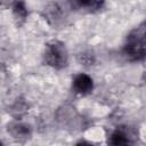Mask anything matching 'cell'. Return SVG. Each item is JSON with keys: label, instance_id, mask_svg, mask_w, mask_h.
Masks as SVG:
<instances>
[{"label": "cell", "instance_id": "5", "mask_svg": "<svg viewBox=\"0 0 146 146\" xmlns=\"http://www.w3.org/2000/svg\"><path fill=\"white\" fill-rule=\"evenodd\" d=\"M8 132L13 136L14 139L22 141V140H26L31 137L32 130H31V127L26 123L13 122V123L8 124Z\"/></svg>", "mask_w": 146, "mask_h": 146}, {"label": "cell", "instance_id": "4", "mask_svg": "<svg viewBox=\"0 0 146 146\" xmlns=\"http://www.w3.org/2000/svg\"><path fill=\"white\" fill-rule=\"evenodd\" d=\"M73 89L76 94L79 95H88L94 89V81L88 75V74H84V73H79L74 76L73 79Z\"/></svg>", "mask_w": 146, "mask_h": 146}, {"label": "cell", "instance_id": "9", "mask_svg": "<svg viewBox=\"0 0 146 146\" xmlns=\"http://www.w3.org/2000/svg\"><path fill=\"white\" fill-rule=\"evenodd\" d=\"M0 146H2V144H1V141H0Z\"/></svg>", "mask_w": 146, "mask_h": 146}, {"label": "cell", "instance_id": "6", "mask_svg": "<svg viewBox=\"0 0 146 146\" xmlns=\"http://www.w3.org/2000/svg\"><path fill=\"white\" fill-rule=\"evenodd\" d=\"M70 5L72 6V8L92 13V11H97V10L102 9V7L104 6V2L103 1H94V0H86V1L78 0V1L70 2Z\"/></svg>", "mask_w": 146, "mask_h": 146}, {"label": "cell", "instance_id": "3", "mask_svg": "<svg viewBox=\"0 0 146 146\" xmlns=\"http://www.w3.org/2000/svg\"><path fill=\"white\" fill-rule=\"evenodd\" d=\"M107 144L108 146H138L135 133L127 127L115 128L110 133Z\"/></svg>", "mask_w": 146, "mask_h": 146}, {"label": "cell", "instance_id": "2", "mask_svg": "<svg viewBox=\"0 0 146 146\" xmlns=\"http://www.w3.org/2000/svg\"><path fill=\"white\" fill-rule=\"evenodd\" d=\"M43 58L47 65L52 68L62 70L68 64V52L65 44L60 41L54 40L46 44Z\"/></svg>", "mask_w": 146, "mask_h": 146}, {"label": "cell", "instance_id": "7", "mask_svg": "<svg viewBox=\"0 0 146 146\" xmlns=\"http://www.w3.org/2000/svg\"><path fill=\"white\" fill-rule=\"evenodd\" d=\"M13 11H14V16L18 21V23H22L25 21L26 16H27V9H26L24 2H15L13 6Z\"/></svg>", "mask_w": 146, "mask_h": 146}, {"label": "cell", "instance_id": "1", "mask_svg": "<svg viewBox=\"0 0 146 146\" xmlns=\"http://www.w3.org/2000/svg\"><path fill=\"white\" fill-rule=\"evenodd\" d=\"M146 27L145 23H141L137 27L130 31L127 35L123 44V54L129 60L139 62L145 58L146 52V41H145Z\"/></svg>", "mask_w": 146, "mask_h": 146}, {"label": "cell", "instance_id": "8", "mask_svg": "<svg viewBox=\"0 0 146 146\" xmlns=\"http://www.w3.org/2000/svg\"><path fill=\"white\" fill-rule=\"evenodd\" d=\"M75 146H94V145L88 143V141H86V140H81V141H78L75 144Z\"/></svg>", "mask_w": 146, "mask_h": 146}]
</instances>
